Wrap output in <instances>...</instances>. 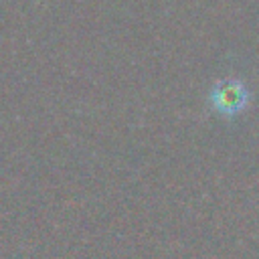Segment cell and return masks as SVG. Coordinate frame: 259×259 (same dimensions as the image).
Returning a JSON list of instances; mask_svg holds the SVG:
<instances>
[{
    "instance_id": "1",
    "label": "cell",
    "mask_w": 259,
    "mask_h": 259,
    "mask_svg": "<svg viewBox=\"0 0 259 259\" xmlns=\"http://www.w3.org/2000/svg\"><path fill=\"white\" fill-rule=\"evenodd\" d=\"M249 103V91L241 81L223 79L212 85L210 91V105L225 117H233L241 113Z\"/></svg>"
}]
</instances>
